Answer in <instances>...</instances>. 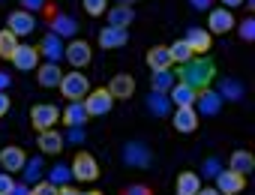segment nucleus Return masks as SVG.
I'll return each mask as SVG.
<instances>
[{
    "instance_id": "nucleus-1",
    "label": "nucleus",
    "mask_w": 255,
    "mask_h": 195,
    "mask_svg": "<svg viewBox=\"0 0 255 195\" xmlns=\"http://www.w3.org/2000/svg\"><path fill=\"white\" fill-rule=\"evenodd\" d=\"M174 78L186 87H192L195 93L207 90L216 78V60L210 54H198V57H189L186 63H180V69L174 72Z\"/></svg>"
},
{
    "instance_id": "nucleus-2",
    "label": "nucleus",
    "mask_w": 255,
    "mask_h": 195,
    "mask_svg": "<svg viewBox=\"0 0 255 195\" xmlns=\"http://www.w3.org/2000/svg\"><path fill=\"white\" fill-rule=\"evenodd\" d=\"M60 93H63V99H69V102H75V99H84V96L90 93V81H87V75L81 72V69H72V72H63V78H60Z\"/></svg>"
},
{
    "instance_id": "nucleus-3",
    "label": "nucleus",
    "mask_w": 255,
    "mask_h": 195,
    "mask_svg": "<svg viewBox=\"0 0 255 195\" xmlns=\"http://www.w3.org/2000/svg\"><path fill=\"white\" fill-rule=\"evenodd\" d=\"M45 12H48V27H51V33L54 36H66V39H75V33H78V21L72 18V15H66V12H54V6L48 3L45 6Z\"/></svg>"
},
{
    "instance_id": "nucleus-4",
    "label": "nucleus",
    "mask_w": 255,
    "mask_h": 195,
    "mask_svg": "<svg viewBox=\"0 0 255 195\" xmlns=\"http://www.w3.org/2000/svg\"><path fill=\"white\" fill-rule=\"evenodd\" d=\"M153 162V153L144 141H129L123 147V165H129V168H150Z\"/></svg>"
},
{
    "instance_id": "nucleus-5",
    "label": "nucleus",
    "mask_w": 255,
    "mask_h": 195,
    "mask_svg": "<svg viewBox=\"0 0 255 195\" xmlns=\"http://www.w3.org/2000/svg\"><path fill=\"white\" fill-rule=\"evenodd\" d=\"M72 177L75 180H81V183H93V180H99V165H96V159L90 156V153H75V159H72Z\"/></svg>"
},
{
    "instance_id": "nucleus-6",
    "label": "nucleus",
    "mask_w": 255,
    "mask_h": 195,
    "mask_svg": "<svg viewBox=\"0 0 255 195\" xmlns=\"http://www.w3.org/2000/svg\"><path fill=\"white\" fill-rule=\"evenodd\" d=\"M111 105H114V99H111V93H108L105 87H96V90H90V93L84 96V108H87L90 117H102V114H108Z\"/></svg>"
},
{
    "instance_id": "nucleus-7",
    "label": "nucleus",
    "mask_w": 255,
    "mask_h": 195,
    "mask_svg": "<svg viewBox=\"0 0 255 195\" xmlns=\"http://www.w3.org/2000/svg\"><path fill=\"white\" fill-rule=\"evenodd\" d=\"M57 120H60V108H57V105L42 102V105H33V108H30V123H33L36 132H42V129H54Z\"/></svg>"
},
{
    "instance_id": "nucleus-8",
    "label": "nucleus",
    "mask_w": 255,
    "mask_h": 195,
    "mask_svg": "<svg viewBox=\"0 0 255 195\" xmlns=\"http://www.w3.org/2000/svg\"><path fill=\"white\" fill-rule=\"evenodd\" d=\"M222 102H225L222 96H219L216 90H210V87H207V90H201V93L195 96V105H192V108H195V114H198V117H213V114H219V111H222Z\"/></svg>"
},
{
    "instance_id": "nucleus-9",
    "label": "nucleus",
    "mask_w": 255,
    "mask_h": 195,
    "mask_svg": "<svg viewBox=\"0 0 255 195\" xmlns=\"http://www.w3.org/2000/svg\"><path fill=\"white\" fill-rule=\"evenodd\" d=\"M63 57L69 60L72 69H84V66L90 63V57H93V54H90V42H87V39H72V42L63 48Z\"/></svg>"
},
{
    "instance_id": "nucleus-10",
    "label": "nucleus",
    "mask_w": 255,
    "mask_h": 195,
    "mask_svg": "<svg viewBox=\"0 0 255 195\" xmlns=\"http://www.w3.org/2000/svg\"><path fill=\"white\" fill-rule=\"evenodd\" d=\"M6 30H12L15 36H27L36 30V15L33 12H24V9H12L9 18H6Z\"/></svg>"
},
{
    "instance_id": "nucleus-11",
    "label": "nucleus",
    "mask_w": 255,
    "mask_h": 195,
    "mask_svg": "<svg viewBox=\"0 0 255 195\" xmlns=\"http://www.w3.org/2000/svg\"><path fill=\"white\" fill-rule=\"evenodd\" d=\"M105 90L111 93V99H129V96H135V78L129 72H117Z\"/></svg>"
},
{
    "instance_id": "nucleus-12",
    "label": "nucleus",
    "mask_w": 255,
    "mask_h": 195,
    "mask_svg": "<svg viewBox=\"0 0 255 195\" xmlns=\"http://www.w3.org/2000/svg\"><path fill=\"white\" fill-rule=\"evenodd\" d=\"M234 24H237V21H234V12L225 9V6L210 9V15H207V33H210V36H213V33H228Z\"/></svg>"
},
{
    "instance_id": "nucleus-13",
    "label": "nucleus",
    "mask_w": 255,
    "mask_h": 195,
    "mask_svg": "<svg viewBox=\"0 0 255 195\" xmlns=\"http://www.w3.org/2000/svg\"><path fill=\"white\" fill-rule=\"evenodd\" d=\"M183 42L189 45L192 54H207L210 45H213V36L207 33V27H189L186 36H183Z\"/></svg>"
},
{
    "instance_id": "nucleus-14",
    "label": "nucleus",
    "mask_w": 255,
    "mask_h": 195,
    "mask_svg": "<svg viewBox=\"0 0 255 195\" xmlns=\"http://www.w3.org/2000/svg\"><path fill=\"white\" fill-rule=\"evenodd\" d=\"M36 147H39V153L57 156L66 147V141H63V135L57 129H42V132H36Z\"/></svg>"
},
{
    "instance_id": "nucleus-15",
    "label": "nucleus",
    "mask_w": 255,
    "mask_h": 195,
    "mask_svg": "<svg viewBox=\"0 0 255 195\" xmlns=\"http://www.w3.org/2000/svg\"><path fill=\"white\" fill-rule=\"evenodd\" d=\"M243 186H246V177L237 174V171H231V168H222V171L216 174V189H219L222 195H237Z\"/></svg>"
},
{
    "instance_id": "nucleus-16",
    "label": "nucleus",
    "mask_w": 255,
    "mask_h": 195,
    "mask_svg": "<svg viewBox=\"0 0 255 195\" xmlns=\"http://www.w3.org/2000/svg\"><path fill=\"white\" fill-rule=\"evenodd\" d=\"M12 63H15V69H21V72H33V69L39 66V51H36V45H21V42H18L15 54H12Z\"/></svg>"
},
{
    "instance_id": "nucleus-17",
    "label": "nucleus",
    "mask_w": 255,
    "mask_h": 195,
    "mask_svg": "<svg viewBox=\"0 0 255 195\" xmlns=\"http://www.w3.org/2000/svg\"><path fill=\"white\" fill-rule=\"evenodd\" d=\"M24 162H27V153L21 147H15V144L0 147V168H3V171H21Z\"/></svg>"
},
{
    "instance_id": "nucleus-18",
    "label": "nucleus",
    "mask_w": 255,
    "mask_h": 195,
    "mask_svg": "<svg viewBox=\"0 0 255 195\" xmlns=\"http://www.w3.org/2000/svg\"><path fill=\"white\" fill-rule=\"evenodd\" d=\"M171 123H174V129H177V132L189 135V132H195V129H198V114H195V108H192V105H186V108H174Z\"/></svg>"
},
{
    "instance_id": "nucleus-19",
    "label": "nucleus",
    "mask_w": 255,
    "mask_h": 195,
    "mask_svg": "<svg viewBox=\"0 0 255 195\" xmlns=\"http://www.w3.org/2000/svg\"><path fill=\"white\" fill-rule=\"evenodd\" d=\"M126 42H129V30H126V27H102V30H99V45H102L105 51L123 48Z\"/></svg>"
},
{
    "instance_id": "nucleus-20",
    "label": "nucleus",
    "mask_w": 255,
    "mask_h": 195,
    "mask_svg": "<svg viewBox=\"0 0 255 195\" xmlns=\"http://www.w3.org/2000/svg\"><path fill=\"white\" fill-rule=\"evenodd\" d=\"M48 63H57V60H63V39L60 36H54V33H45L42 39H39V48H36Z\"/></svg>"
},
{
    "instance_id": "nucleus-21",
    "label": "nucleus",
    "mask_w": 255,
    "mask_h": 195,
    "mask_svg": "<svg viewBox=\"0 0 255 195\" xmlns=\"http://www.w3.org/2000/svg\"><path fill=\"white\" fill-rule=\"evenodd\" d=\"M105 15H108V27H129L135 21V9L132 6H120V3L105 9Z\"/></svg>"
},
{
    "instance_id": "nucleus-22",
    "label": "nucleus",
    "mask_w": 255,
    "mask_h": 195,
    "mask_svg": "<svg viewBox=\"0 0 255 195\" xmlns=\"http://www.w3.org/2000/svg\"><path fill=\"white\" fill-rule=\"evenodd\" d=\"M87 108H84V99H75V102H69L66 108H63V123L72 129V126H84L87 123Z\"/></svg>"
},
{
    "instance_id": "nucleus-23",
    "label": "nucleus",
    "mask_w": 255,
    "mask_h": 195,
    "mask_svg": "<svg viewBox=\"0 0 255 195\" xmlns=\"http://www.w3.org/2000/svg\"><path fill=\"white\" fill-rule=\"evenodd\" d=\"M195 96H198V93H195L192 87L180 84V81H177V84L168 90V99H171V105H174V108H186V105H195Z\"/></svg>"
},
{
    "instance_id": "nucleus-24",
    "label": "nucleus",
    "mask_w": 255,
    "mask_h": 195,
    "mask_svg": "<svg viewBox=\"0 0 255 195\" xmlns=\"http://www.w3.org/2000/svg\"><path fill=\"white\" fill-rule=\"evenodd\" d=\"M171 51H168V45H153L150 51H147V66L156 72V69H171Z\"/></svg>"
},
{
    "instance_id": "nucleus-25",
    "label": "nucleus",
    "mask_w": 255,
    "mask_h": 195,
    "mask_svg": "<svg viewBox=\"0 0 255 195\" xmlns=\"http://www.w3.org/2000/svg\"><path fill=\"white\" fill-rule=\"evenodd\" d=\"M198 189H201V177H198L195 171L177 174V180H174V192H177V195H195Z\"/></svg>"
},
{
    "instance_id": "nucleus-26",
    "label": "nucleus",
    "mask_w": 255,
    "mask_h": 195,
    "mask_svg": "<svg viewBox=\"0 0 255 195\" xmlns=\"http://www.w3.org/2000/svg\"><path fill=\"white\" fill-rule=\"evenodd\" d=\"M147 111H150L153 117H168V114H171V99H168V93H153V90H150V96H147Z\"/></svg>"
},
{
    "instance_id": "nucleus-27",
    "label": "nucleus",
    "mask_w": 255,
    "mask_h": 195,
    "mask_svg": "<svg viewBox=\"0 0 255 195\" xmlns=\"http://www.w3.org/2000/svg\"><path fill=\"white\" fill-rule=\"evenodd\" d=\"M228 168L246 177L249 171H255V156H252L249 150H234V153H231V162H228Z\"/></svg>"
},
{
    "instance_id": "nucleus-28",
    "label": "nucleus",
    "mask_w": 255,
    "mask_h": 195,
    "mask_svg": "<svg viewBox=\"0 0 255 195\" xmlns=\"http://www.w3.org/2000/svg\"><path fill=\"white\" fill-rule=\"evenodd\" d=\"M60 78H63V69H60L57 63H42V66H39V75H36L39 87H57Z\"/></svg>"
},
{
    "instance_id": "nucleus-29",
    "label": "nucleus",
    "mask_w": 255,
    "mask_h": 195,
    "mask_svg": "<svg viewBox=\"0 0 255 195\" xmlns=\"http://www.w3.org/2000/svg\"><path fill=\"white\" fill-rule=\"evenodd\" d=\"M174 84H177V78H174L171 69H156V72L150 75V90H153V93H168Z\"/></svg>"
},
{
    "instance_id": "nucleus-30",
    "label": "nucleus",
    "mask_w": 255,
    "mask_h": 195,
    "mask_svg": "<svg viewBox=\"0 0 255 195\" xmlns=\"http://www.w3.org/2000/svg\"><path fill=\"white\" fill-rule=\"evenodd\" d=\"M42 171H45L42 156H27V162H24V168H21L24 183H39V180H42Z\"/></svg>"
},
{
    "instance_id": "nucleus-31",
    "label": "nucleus",
    "mask_w": 255,
    "mask_h": 195,
    "mask_svg": "<svg viewBox=\"0 0 255 195\" xmlns=\"http://www.w3.org/2000/svg\"><path fill=\"white\" fill-rule=\"evenodd\" d=\"M222 99H231V102H240L243 99V84L234 81V78H222L219 81V90H216Z\"/></svg>"
},
{
    "instance_id": "nucleus-32",
    "label": "nucleus",
    "mask_w": 255,
    "mask_h": 195,
    "mask_svg": "<svg viewBox=\"0 0 255 195\" xmlns=\"http://www.w3.org/2000/svg\"><path fill=\"white\" fill-rule=\"evenodd\" d=\"M15 48H18V36H15L12 30H0V57H3V60H12Z\"/></svg>"
},
{
    "instance_id": "nucleus-33",
    "label": "nucleus",
    "mask_w": 255,
    "mask_h": 195,
    "mask_svg": "<svg viewBox=\"0 0 255 195\" xmlns=\"http://www.w3.org/2000/svg\"><path fill=\"white\" fill-rule=\"evenodd\" d=\"M45 180H48V183H54L57 189H60V186H69V180H72V168L60 162V165H54V168L48 171V177H45Z\"/></svg>"
},
{
    "instance_id": "nucleus-34",
    "label": "nucleus",
    "mask_w": 255,
    "mask_h": 195,
    "mask_svg": "<svg viewBox=\"0 0 255 195\" xmlns=\"http://www.w3.org/2000/svg\"><path fill=\"white\" fill-rule=\"evenodd\" d=\"M168 51H171V60H174V63H186L189 57H195V54L189 51V45H186L183 39H177L174 45H168Z\"/></svg>"
},
{
    "instance_id": "nucleus-35",
    "label": "nucleus",
    "mask_w": 255,
    "mask_h": 195,
    "mask_svg": "<svg viewBox=\"0 0 255 195\" xmlns=\"http://www.w3.org/2000/svg\"><path fill=\"white\" fill-rule=\"evenodd\" d=\"M81 6H84L87 15L99 18V15H105V9H108V0H81Z\"/></svg>"
},
{
    "instance_id": "nucleus-36",
    "label": "nucleus",
    "mask_w": 255,
    "mask_h": 195,
    "mask_svg": "<svg viewBox=\"0 0 255 195\" xmlns=\"http://www.w3.org/2000/svg\"><path fill=\"white\" fill-rule=\"evenodd\" d=\"M234 27H237V33H240V39H243V42H252V39H255V18H252V15H249V18H243V21H240V24H234Z\"/></svg>"
},
{
    "instance_id": "nucleus-37",
    "label": "nucleus",
    "mask_w": 255,
    "mask_h": 195,
    "mask_svg": "<svg viewBox=\"0 0 255 195\" xmlns=\"http://www.w3.org/2000/svg\"><path fill=\"white\" fill-rule=\"evenodd\" d=\"M222 168H225V165H222V159H219V156H207V159H204V165H201V171H204L207 177H216Z\"/></svg>"
},
{
    "instance_id": "nucleus-38",
    "label": "nucleus",
    "mask_w": 255,
    "mask_h": 195,
    "mask_svg": "<svg viewBox=\"0 0 255 195\" xmlns=\"http://www.w3.org/2000/svg\"><path fill=\"white\" fill-rule=\"evenodd\" d=\"M30 195H57V186H54V183H48V180H39V183H33Z\"/></svg>"
},
{
    "instance_id": "nucleus-39",
    "label": "nucleus",
    "mask_w": 255,
    "mask_h": 195,
    "mask_svg": "<svg viewBox=\"0 0 255 195\" xmlns=\"http://www.w3.org/2000/svg\"><path fill=\"white\" fill-rule=\"evenodd\" d=\"M18 3H21V9H24V12H45L48 0H18Z\"/></svg>"
},
{
    "instance_id": "nucleus-40",
    "label": "nucleus",
    "mask_w": 255,
    "mask_h": 195,
    "mask_svg": "<svg viewBox=\"0 0 255 195\" xmlns=\"http://www.w3.org/2000/svg\"><path fill=\"white\" fill-rule=\"evenodd\" d=\"M120 195H153V189L147 183H132V186H126Z\"/></svg>"
},
{
    "instance_id": "nucleus-41",
    "label": "nucleus",
    "mask_w": 255,
    "mask_h": 195,
    "mask_svg": "<svg viewBox=\"0 0 255 195\" xmlns=\"http://www.w3.org/2000/svg\"><path fill=\"white\" fill-rule=\"evenodd\" d=\"M15 186V180L9 177V171H0V195H9Z\"/></svg>"
},
{
    "instance_id": "nucleus-42",
    "label": "nucleus",
    "mask_w": 255,
    "mask_h": 195,
    "mask_svg": "<svg viewBox=\"0 0 255 195\" xmlns=\"http://www.w3.org/2000/svg\"><path fill=\"white\" fill-rule=\"evenodd\" d=\"M63 141H72V144H81V141H84V129H81V126H72V129H69V135H66Z\"/></svg>"
},
{
    "instance_id": "nucleus-43",
    "label": "nucleus",
    "mask_w": 255,
    "mask_h": 195,
    "mask_svg": "<svg viewBox=\"0 0 255 195\" xmlns=\"http://www.w3.org/2000/svg\"><path fill=\"white\" fill-rule=\"evenodd\" d=\"M210 3H213V0H189V6H192V9H198V12H207V9H210Z\"/></svg>"
},
{
    "instance_id": "nucleus-44",
    "label": "nucleus",
    "mask_w": 255,
    "mask_h": 195,
    "mask_svg": "<svg viewBox=\"0 0 255 195\" xmlns=\"http://www.w3.org/2000/svg\"><path fill=\"white\" fill-rule=\"evenodd\" d=\"M9 84H12V75L0 69V93H6V87H9Z\"/></svg>"
},
{
    "instance_id": "nucleus-45",
    "label": "nucleus",
    "mask_w": 255,
    "mask_h": 195,
    "mask_svg": "<svg viewBox=\"0 0 255 195\" xmlns=\"http://www.w3.org/2000/svg\"><path fill=\"white\" fill-rule=\"evenodd\" d=\"M9 105H12V102H9V96H6V93H0V117L9 111Z\"/></svg>"
},
{
    "instance_id": "nucleus-46",
    "label": "nucleus",
    "mask_w": 255,
    "mask_h": 195,
    "mask_svg": "<svg viewBox=\"0 0 255 195\" xmlns=\"http://www.w3.org/2000/svg\"><path fill=\"white\" fill-rule=\"evenodd\" d=\"M9 195H30V189H27V186H24V183H15V186H12V192H9Z\"/></svg>"
},
{
    "instance_id": "nucleus-47",
    "label": "nucleus",
    "mask_w": 255,
    "mask_h": 195,
    "mask_svg": "<svg viewBox=\"0 0 255 195\" xmlns=\"http://www.w3.org/2000/svg\"><path fill=\"white\" fill-rule=\"evenodd\" d=\"M219 3H225V9H237V6H243V0H219Z\"/></svg>"
},
{
    "instance_id": "nucleus-48",
    "label": "nucleus",
    "mask_w": 255,
    "mask_h": 195,
    "mask_svg": "<svg viewBox=\"0 0 255 195\" xmlns=\"http://www.w3.org/2000/svg\"><path fill=\"white\" fill-rule=\"evenodd\" d=\"M195 195H222V192H219V189H216V186H207V189H204V186H201V189H198V192H195Z\"/></svg>"
},
{
    "instance_id": "nucleus-49",
    "label": "nucleus",
    "mask_w": 255,
    "mask_h": 195,
    "mask_svg": "<svg viewBox=\"0 0 255 195\" xmlns=\"http://www.w3.org/2000/svg\"><path fill=\"white\" fill-rule=\"evenodd\" d=\"M57 195H81V192H78V189H72V186H60V189H57Z\"/></svg>"
},
{
    "instance_id": "nucleus-50",
    "label": "nucleus",
    "mask_w": 255,
    "mask_h": 195,
    "mask_svg": "<svg viewBox=\"0 0 255 195\" xmlns=\"http://www.w3.org/2000/svg\"><path fill=\"white\" fill-rule=\"evenodd\" d=\"M120 6H132V3H138V0H117Z\"/></svg>"
},
{
    "instance_id": "nucleus-51",
    "label": "nucleus",
    "mask_w": 255,
    "mask_h": 195,
    "mask_svg": "<svg viewBox=\"0 0 255 195\" xmlns=\"http://www.w3.org/2000/svg\"><path fill=\"white\" fill-rule=\"evenodd\" d=\"M81 195H102V192H96V189H93V192H81Z\"/></svg>"
}]
</instances>
